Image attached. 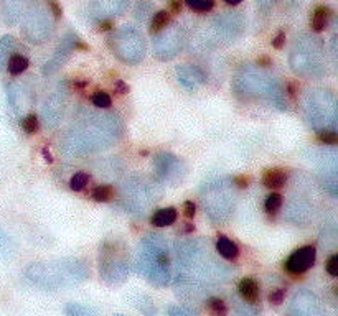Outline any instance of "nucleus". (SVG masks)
I'll return each mask as SVG.
<instances>
[{
	"instance_id": "obj_1",
	"label": "nucleus",
	"mask_w": 338,
	"mask_h": 316,
	"mask_svg": "<svg viewBox=\"0 0 338 316\" xmlns=\"http://www.w3.org/2000/svg\"><path fill=\"white\" fill-rule=\"evenodd\" d=\"M124 125L117 114L86 112L68 128L61 142L66 157H84L114 145L122 135Z\"/></svg>"
},
{
	"instance_id": "obj_2",
	"label": "nucleus",
	"mask_w": 338,
	"mask_h": 316,
	"mask_svg": "<svg viewBox=\"0 0 338 316\" xmlns=\"http://www.w3.org/2000/svg\"><path fill=\"white\" fill-rule=\"evenodd\" d=\"M179 257V288L187 291H210L213 283L226 277L224 267L208 252L203 240L187 239L176 242Z\"/></svg>"
},
{
	"instance_id": "obj_3",
	"label": "nucleus",
	"mask_w": 338,
	"mask_h": 316,
	"mask_svg": "<svg viewBox=\"0 0 338 316\" xmlns=\"http://www.w3.org/2000/svg\"><path fill=\"white\" fill-rule=\"evenodd\" d=\"M90 265L78 257L56 258L51 262H33L25 269L27 280L45 290L76 287L90 278Z\"/></svg>"
},
{
	"instance_id": "obj_4",
	"label": "nucleus",
	"mask_w": 338,
	"mask_h": 316,
	"mask_svg": "<svg viewBox=\"0 0 338 316\" xmlns=\"http://www.w3.org/2000/svg\"><path fill=\"white\" fill-rule=\"evenodd\" d=\"M137 270L152 285L165 288L172 282V254L168 242L160 234H147L137 252Z\"/></svg>"
},
{
	"instance_id": "obj_5",
	"label": "nucleus",
	"mask_w": 338,
	"mask_h": 316,
	"mask_svg": "<svg viewBox=\"0 0 338 316\" xmlns=\"http://www.w3.org/2000/svg\"><path fill=\"white\" fill-rule=\"evenodd\" d=\"M233 91L244 99L261 97V99H269L280 110L289 109L286 89L274 76H271L259 66H244L241 69L233 81Z\"/></svg>"
},
{
	"instance_id": "obj_6",
	"label": "nucleus",
	"mask_w": 338,
	"mask_h": 316,
	"mask_svg": "<svg viewBox=\"0 0 338 316\" xmlns=\"http://www.w3.org/2000/svg\"><path fill=\"white\" fill-rule=\"evenodd\" d=\"M289 61H291L292 71L300 78L315 79L327 75L325 51L318 38L299 40L294 46Z\"/></svg>"
},
{
	"instance_id": "obj_7",
	"label": "nucleus",
	"mask_w": 338,
	"mask_h": 316,
	"mask_svg": "<svg viewBox=\"0 0 338 316\" xmlns=\"http://www.w3.org/2000/svg\"><path fill=\"white\" fill-rule=\"evenodd\" d=\"M305 119L313 131H336V99L327 89H313L304 102Z\"/></svg>"
},
{
	"instance_id": "obj_8",
	"label": "nucleus",
	"mask_w": 338,
	"mask_h": 316,
	"mask_svg": "<svg viewBox=\"0 0 338 316\" xmlns=\"http://www.w3.org/2000/svg\"><path fill=\"white\" fill-rule=\"evenodd\" d=\"M201 196L210 219L213 222H224L235 208L233 178H216L210 183H205Z\"/></svg>"
},
{
	"instance_id": "obj_9",
	"label": "nucleus",
	"mask_w": 338,
	"mask_h": 316,
	"mask_svg": "<svg viewBox=\"0 0 338 316\" xmlns=\"http://www.w3.org/2000/svg\"><path fill=\"white\" fill-rule=\"evenodd\" d=\"M129 254L120 240H106L99 249V275L111 287L124 283L129 277Z\"/></svg>"
},
{
	"instance_id": "obj_10",
	"label": "nucleus",
	"mask_w": 338,
	"mask_h": 316,
	"mask_svg": "<svg viewBox=\"0 0 338 316\" xmlns=\"http://www.w3.org/2000/svg\"><path fill=\"white\" fill-rule=\"evenodd\" d=\"M109 46L112 53L126 64H139L146 58V42L137 30L124 27L111 38Z\"/></svg>"
},
{
	"instance_id": "obj_11",
	"label": "nucleus",
	"mask_w": 338,
	"mask_h": 316,
	"mask_svg": "<svg viewBox=\"0 0 338 316\" xmlns=\"http://www.w3.org/2000/svg\"><path fill=\"white\" fill-rule=\"evenodd\" d=\"M160 196V191L157 184L150 183L144 178H134L122 186V198L126 202V208L131 209L132 213L144 214L146 209L155 202Z\"/></svg>"
},
{
	"instance_id": "obj_12",
	"label": "nucleus",
	"mask_w": 338,
	"mask_h": 316,
	"mask_svg": "<svg viewBox=\"0 0 338 316\" xmlns=\"http://www.w3.org/2000/svg\"><path fill=\"white\" fill-rule=\"evenodd\" d=\"M68 104V86L66 83H60L58 87L46 97L42 107V117L48 128H56L64 117Z\"/></svg>"
},
{
	"instance_id": "obj_13",
	"label": "nucleus",
	"mask_w": 338,
	"mask_h": 316,
	"mask_svg": "<svg viewBox=\"0 0 338 316\" xmlns=\"http://www.w3.org/2000/svg\"><path fill=\"white\" fill-rule=\"evenodd\" d=\"M154 168L160 180L170 184H176L179 181H182L185 172H187L183 161L179 157H175L173 153L168 152L158 153L154 160Z\"/></svg>"
},
{
	"instance_id": "obj_14",
	"label": "nucleus",
	"mask_w": 338,
	"mask_h": 316,
	"mask_svg": "<svg viewBox=\"0 0 338 316\" xmlns=\"http://www.w3.org/2000/svg\"><path fill=\"white\" fill-rule=\"evenodd\" d=\"M291 316H328L324 305L310 290H299L291 300Z\"/></svg>"
},
{
	"instance_id": "obj_15",
	"label": "nucleus",
	"mask_w": 338,
	"mask_h": 316,
	"mask_svg": "<svg viewBox=\"0 0 338 316\" xmlns=\"http://www.w3.org/2000/svg\"><path fill=\"white\" fill-rule=\"evenodd\" d=\"M76 50H90V46L83 45L78 38H66L64 42L58 46V50L55 51V54L51 56L50 61L45 63V66L42 69L43 76H51L56 71H60L64 63L69 60V56Z\"/></svg>"
},
{
	"instance_id": "obj_16",
	"label": "nucleus",
	"mask_w": 338,
	"mask_h": 316,
	"mask_svg": "<svg viewBox=\"0 0 338 316\" xmlns=\"http://www.w3.org/2000/svg\"><path fill=\"white\" fill-rule=\"evenodd\" d=\"M317 258V249L313 246H304L289 255L284 267L291 275H302L310 270Z\"/></svg>"
},
{
	"instance_id": "obj_17",
	"label": "nucleus",
	"mask_w": 338,
	"mask_h": 316,
	"mask_svg": "<svg viewBox=\"0 0 338 316\" xmlns=\"http://www.w3.org/2000/svg\"><path fill=\"white\" fill-rule=\"evenodd\" d=\"M182 48V38L175 33V31H168V33L160 35L154 43V53L158 60L168 61L173 60L179 54Z\"/></svg>"
},
{
	"instance_id": "obj_18",
	"label": "nucleus",
	"mask_w": 338,
	"mask_h": 316,
	"mask_svg": "<svg viewBox=\"0 0 338 316\" xmlns=\"http://www.w3.org/2000/svg\"><path fill=\"white\" fill-rule=\"evenodd\" d=\"M176 79L179 83L188 89V91H197L206 83V75L200 66H193V64H183V66L176 68Z\"/></svg>"
},
{
	"instance_id": "obj_19",
	"label": "nucleus",
	"mask_w": 338,
	"mask_h": 316,
	"mask_svg": "<svg viewBox=\"0 0 338 316\" xmlns=\"http://www.w3.org/2000/svg\"><path fill=\"white\" fill-rule=\"evenodd\" d=\"M7 99H9V104L15 110V114H23L31 105L33 97H31V92L27 91L22 84H10L9 89H7Z\"/></svg>"
},
{
	"instance_id": "obj_20",
	"label": "nucleus",
	"mask_w": 338,
	"mask_h": 316,
	"mask_svg": "<svg viewBox=\"0 0 338 316\" xmlns=\"http://www.w3.org/2000/svg\"><path fill=\"white\" fill-rule=\"evenodd\" d=\"M239 295L243 296L246 303H257L259 302V283L253 277H244L238 285Z\"/></svg>"
},
{
	"instance_id": "obj_21",
	"label": "nucleus",
	"mask_w": 338,
	"mask_h": 316,
	"mask_svg": "<svg viewBox=\"0 0 338 316\" xmlns=\"http://www.w3.org/2000/svg\"><path fill=\"white\" fill-rule=\"evenodd\" d=\"M287 180H289V172L284 168H269L262 175V184L271 190L284 186Z\"/></svg>"
},
{
	"instance_id": "obj_22",
	"label": "nucleus",
	"mask_w": 338,
	"mask_h": 316,
	"mask_svg": "<svg viewBox=\"0 0 338 316\" xmlns=\"http://www.w3.org/2000/svg\"><path fill=\"white\" fill-rule=\"evenodd\" d=\"M216 252L226 261H235L239 255V247L235 240H231L226 236H220L216 240Z\"/></svg>"
},
{
	"instance_id": "obj_23",
	"label": "nucleus",
	"mask_w": 338,
	"mask_h": 316,
	"mask_svg": "<svg viewBox=\"0 0 338 316\" xmlns=\"http://www.w3.org/2000/svg\"><path fill=\"white\" fill-rule=\"evenodd\" d=\"M330 18H332V10L328 9V7L325 5H320L317 7L315 10H313V15H312V20H310V27L313 31H317V33H320V31H324L328 25Z\"/></svg>"
},
{
	"instance_id": "obj_24",
	"label": "nucleus",
	"mask_w": 338,
	"mask_h": 316,
	"mask_svg": "<svg viewBox=\"0 0 338 316\" xmlns=\"http://www.w3.org/2000/svg\"><path fill=\"white\" fill-rule=\"evenodd\" d=\"M179 214H176V209L175 208H164V209H158L157 213L152 216V224L155 228H167V226H172Z\"/></svg>"
},
{
	"instance_id": "obj_25",
	"label": "nucleus",
	"mask_w": 338,
	"mask_h": 316,
	"mask_svg": "<svg viewBox=\"0 0 338 316\" xmlns=\"http://www.w3.org/2000/svg\"><path fill=\"white\" fill-rule=\"evenodd\" d=\"M17 254V244L7 232L0 229V257L5 261H12Z\"/></svg>"
},
{
	"instance_id": "obj_26",
	"label": "nucleus",
	"mask_w": 338,
	"mask_h": 316,
	"mask_svg": "<svg viewBox=\"0 0 338 316\" xmlns=\"http://www.w3.org/2000/svg\"><path fill=\"white\" fill-rule=\"evenodd\" d=\"M172 17H170V12L167 10H158L154 17H152L150 22V33H160L162 30H165L168 25H170Z\"/></svg>"
},
{
	"instance_id": "obj_27",
	"label": "nucleus",
	"mask_w": 338,
	"mask_h": 316,
	"mask_svg": "<svg viewBox=\"0 0 338 316\" xmlns=\"http://www.w3.org/2000/svg\"><path fill=\"white\" fill-rule=\"evenodd\" d=\"M28 60L22 54H12L9 61H7V68L12 76H19L22 72H25L28 69Z\"/></svg>"
},
{
	"instance_id": "obj_28",
	"label": "nucleus",
	"mask_w": 338,
	"mask_h": 316,
	"mask_svg": "<svg viewBox=\"0 0 338 316\" xmlns=\"http://www.w3.org/2000/svg\"><path fill=\"white\" fill-rule=\"evenodd\" d=\"M64 314L66 316H99L93 306L81 305V303H68L64 306Z\"/></svg>"
},
{
	"instance_id": "obj_29",
	"label": "nucleus",
	"mask_w": 338,
	"mask_h": 316,
	"mask_svg": "<svg viewBox=\"0 0 338 316\" xmlns=\"http://www.w3.org/2000/svg\"><path fill=\"white\" fill-rule=\"evenodd\" d=\"M13 48H15V42L12 36H5L0 42V71L4 69V66H7V61H9V56L13 51Z\"/></svg>"
},
{
	"instance_id": "obj_30",
	"label": "nucleus",
	"mask_w": 338,
	"mask_h": 316,
	"mask_svg": "<svg viewBox=\"0 0 338 316\" xmlns=\"http://www.w3.org/2000/svg\"><path fill=\"white\" fill-rule=\"evenodd\" d=\"M114 198V188L111 184H99L93 191V199L98 202H109Z\"/></svg>"
},
{
	"instance_id": "obj_31",
	"label": "nucleus",
	"mask_w": 338,
	"mask_h": 316,
	"mask_svg": "<svg viewBox=\"0 0 338 316\" xmlns=\"http://www.w3.org/2000/svg\"><path fill=\"white\" fill-rule=\"evenodd\" d=\"M206 306H208V310H210V313H211L213 316H226V314H228L226 303H224L221 298L211 296V298L206 302Z\"/></svg>"
},
{
	"instance_id": "obj_32",
	"label": "nucleus",
	"mask_w": 338,
	"mask_h": 316,
	"mask_svg": "<svg viewBox=\"0 0 338 316\" xmlns=\"http://www.w3.org/2000/svg\"><path fill=\"white\" fill-rule=\"evenodd\" d=\"M135 306H137L146 316H155L157 314L154 302H152V300L149 296H146V295L137 296V300H135Z\"/></svg>"
},
{
	"instance_id": "obj_33",
	"label": "nucleus",
	"mask_w": 338,
	"mask_h": 316,
	"mask_svg": "<svg viewBox=\"0 0 338 316\" xmlns=\"http://www.w3.org/2000/svg\"><path fill=\"white\" fill-rule=\"evenodd\" d=\"M90 181V175L84 172H78L69 178V188L73 191H83Z\"/></svg>"
},
{
	"instance_id": "obj_34",
	"label": "nucleus",
	"mask_w": 338,
	"mask_h": 316,
	"mask_svg": "<svg viewBox=\"0 0 338 316\" xmlns=\"http://www.w3.org/2000/svg\"><path fill=\"white\" fill-rule=\"evenodd\" d=\"M280 206H282V196H280L279 193H272L265 198L264 208L268 211V214H276L280 209Z\"/></svg>"
},
{
	"instance_id": "obj_35",
	"label": "nucleus",
	"mask_w": 338,
	"mask_h": 316,
	"mask_svg": "<svg viewBox=\"0 0 338 316\" xmlns=\"http://www.w3.org/2000/svg\"><path fill=\"white\" fill-rule=\"evenodd\" d=\"M20 124H22L23 131H25L27 134H30V135H33L40 131V120L35 114H27L25 117L22 119Z\"/></svg>"
},
{
	"instance_id": "obj_36",
	"label": "nucleus",
	"mask_w": 338,
	"mask_h": 316,
	"mask_svg": "<svg viewBox=\"0 0 338 316\" xmlns=\"http://www.w3.org/2000/svg\"><path fill=\"white\" fill-rule=\"evenodd\" d=\"M91 102H93V105H96L98 109H109L111 104H112V99H111V96H109L108 92L96 91V92L93 94V97H91Z\"/></svg>"
},
{
	"instance_id": "obj_37",
	"label": "nucleus",
	"mask_w": 338,
	"mask_h": 316,
	"mask_svg": "<svg viewBox=\"0 0 338 316\" xmlns=\"http://www.w3.org/2000/svg\"><path fill=\"white\" fill-rule=\"evenodd\" d=\"M187 7L197 12H210L215 7V0H185Z\"/></svg>"
},
{
	"instance_id": "obj_38",
	"label": "nucleus",
	"mask_w": 338,
	"mask_h": 316,
	"mask_svg": "<svg viewBox=\"0 0 338 316\" xmlns=\"http://www.w3.org/2000/svg\"><path fill=\"white\" fill-rule=\"evenodd\" d=\"M309 206H304V205H292L291 206V211H289V214H297V217H294V222H304L307 221L309 217ZM287 214V216H289Z\"/></svg>"
},
{
	"instance_id": "obj_39",
	"label": "nucleus",
	"mask_w": 338,
	"mask_h": 316,
	"mask_svg": "<svg viewBox=\"0 0 338 316\" xmlns=\"http://www.w3.org/2000/svg\"><path fill=\"white\" fill-rule=\"evenodd\" d=\"M167 316H198V314L193 310H190V308H187V306L172 305V306H168Z\"/></svg>"
},
{
	"instance_id": "obj_40",
	"label": "nucleus",
	"mask_w": 338,
	"mask_h": 316,
	"mask_svg": "<svg viewBox=\"0 0 338 316\" xmlns=\"http://www.w3.org/2000/svg\"><path fill=\"white\" fill-rule=\"evenodd\" d=\"M317 139L325 145H335L338 142V134L336 131H322L317 134Z\"/></svg>"
},
{
	"instance_id": "obj_41",
	"label": "nucleus",
	"mask_w": 338,
	"mask_h": 316,
	"mask_svg": "<svg viewBox=\"0 0 338 316\" xmlns=\"http://www.w3.org/2000/svg\"><path fill=\"white\" fill-rule=\"evenodd\" d=\"M327 272L332 275V277H338V255L336 254H333L327 261Z\"/></svg>"
},
{
	"instance_id": "obj_42",
	"label": "nucleus",
	"mask_w": 338,
	"mask_h": 316,
	"mask_svg": "<svg viewBox=\"0 0 338 316\" xmlns=\"http://www.w3.org/2000/svg\"><path fill=\"white\" fill-rule=\"evenodd\" d=\"M251 180H253V178L249 176V175H238V176L233 178V184H236L238 188L244 190V188H247L249 184H251Z\"/></svg>"
},
{
	"instance_id": "obj_43",
	"label": "nucleus",
	"mask_w": 338,
	"mask_h": 316,
	"mask_svg": "<svg viewBox=\"0 0 338 316\" xmlns=\"http://www.w3.org/2000/svg\"><path fill=\"white\" fill-rule=\"evenodd\" d=\"M284 296H286V290L284 288H277V290H274L269 295V302L274 303V305H280V303L284 302Z\"/></svg>"
},
{
	"instance_id": "obj_44",
	"label": "nucleus",
	"mask_w": 338,
	"mask_h": 316,
	"mask_svg": "<svg viewBox=\"0 0 338 316\" xmlns=\"http://www.w3.org/2000/svg\"><path fill=\"white\" fill-rule=\"evenodd\" d=\"M238 316H257V310L253 303H244V306L238 308Z\"/></svg>"
},
{
	"instance_id": "obj_45",
	"label": "nucleus",
	"mask_w": 338,
	"mask_h": 316,
	"mask_svg": "<svg viewBox=\"0 0 338 316\" xmlns=\"http://www.w3.org/2000/svg\"><path fill=\"white\" fill-rule=\"evenodd\" d=\"M183 214H185V217H188V219L195 217V214H197L195 202H193V201H185L183 202Z\"/></svg>"
},
{
	"instance_id": "obj_46",
	"label": "nucleus",
	"mask_w": 338,
	"mask_h": 316,
	"mask_svg": "<svg viewBox=\"0 0 338 316\" xmlns=\"http://www.w3.org/2000/svg\"><path fill=\"white\" fill-rule=\"evenodd\" d=\"M284 45H286V33L284 31H279V33L272 38V46H274L276 50H280Z\"/></svg>"
},
{
	"instance_id": "obj_47",
	"label": "nucleus",
	"mask_w": 338,
	"mask_h": 316,
	"mask_svg": "<svg viewBox=\"0 0 338 316\" xmlns=\"http://www.w3.org/2000/svg\"><path fill=\"white\" fill-rule=\"evenodd\" d=\"M116 91L119 94H127L129 92V86L124 83V81H117V83H116Z\"/></svg>"
},
{
	"instance_id": "obj_48",
	"label": "nucleus",
	"mask_w": 338,
	"mask_h": 316,
	"mask_svg": "<svg viewBox=\"0 0 338 316\" xmlns=\"http://www.w3.org/2000/svg\"><path fill=\"white\" fill-rule=\"evenodd\" d=\"M112 27H114V23H112V20H101L98 28H99L101 31H108V30H111Z\"/></svg>"
},
{
	"instance_id": "obj_49",
	"label": "nucleus",
	"mask_w": 338,
	"mask_h": 316,
	"mask_svg": "<svg viewBox=\"0 0 338 316\" xmlns=\"http://www.w3.org/2000/svg\"><path fill=\"white\" fill-rule=\"evenodd\" d=\"M272 64V61H271V58H268V56H261L259 60H257V66L259 68H268V66H271Z\"/></svg>"
},
{
	"instance_id": "obj_50",
	"label": "nucleus",
	"mask_w": 338,
	"mask_h": 316,
	"mask_svg": "<svg viewBox=\"0 0 338 316\" xmlns=\"http://www.w3.org/2000/svg\"><path fill=\"white\" fill-rule=\"evenodd\" d=\"M170 7H172V10H173L175 13H180L182 7H183V0H172Z\"/></svg>"
},
{
	"instance_id": "obj_51",
	"label": "nucleus",
	"mask_w": 338,
	"mask_h": 316,
	"mask_svg": "<svg viewBox=\"0 0 338 316\" xmlns=\"http://www.w3.org/2000/svg\"><path fill=\"white\" fill-rule=\"evenodd\" d=\"M42 153H43V157H45V161H48V163H53V155H51V152L48 150V147H43Z\"/></svg>"
},
{
	"instance_id": "obj_52",
	"label": "nucleus",
	"mask_w": 338,
	"mask_h": 316,
	"mask_svg": "<svg viewBox=\"0 0 338 316\" xmlns=\"http://www.w3.org/2000/svg\"><path fill=\"white\" fill-rule=\"evenodd\" d=\"M224 2L229 4V5H239L241 2H243V0H224Z\"/></svg>"
},
{
	"instance_id": "obj_53",
	"label": "nucleus",
	"mask_w": 338,
	"mask_h": 316,
	"mask_svg": "<svg viewBox=\"0 0 338 316\" xmlns=\"http://www.w3.org/2000/svg\"><path fill=\"white\" fill-rule=\"evenodd\" d=\"M114 316H127V314H122V313H116Z\"/></svg>"
}]
</instances>
